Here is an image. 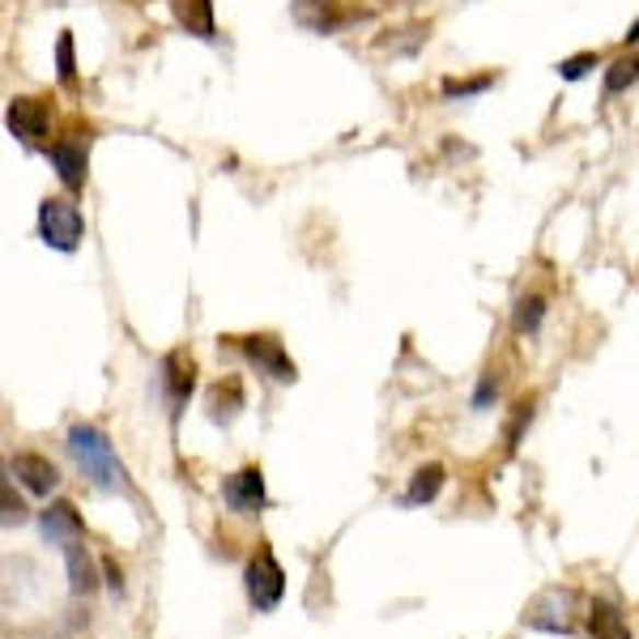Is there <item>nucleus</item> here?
Wrapping results in <instances>:
<instances>
[{"instance_id": "5", "label": "nucleus", "mask_w": 639, "mask_h": 639, "mask_svg": "<svg viewBox=\"0 0 639 639\" xmlns=\"http://www.w3.org/2000/svg\"><path fill=\"white\" fill-rule=\"evenodd\" d=\"M231 341H235L243 355L256 362L269 380H278V384H294V380H299V367L286 355L281 337H274V333H247V337H231Z\"/></svg>"}, {"instance_id": "23", "label": "nucleus", "mask_w": 639, "mask_h": 639, "mask_svg": "<svg viewBox=\"0 0 639 639\" xmlns=\"http://www.w3.org/2000/svg\"><path fill=\"white\" fill-rule=\"evenodd\" d=\"M26 516H31V512H26V503H22V499H18V495H13V481H4V528H13V524H26Z\"/></svg>"}, {"instance_id": "27", "label": "nucleus", "mask_w": 639, "mask_h": 639, "mask_svg": "<svg viewBox=\"0 0 639 639\" xmlns=\"http://www.w3.org/2000/svg\"><path fill=\"white\" fill-rule=\"evenodd\" d=\"M623 39H627V47H631V43H639V18H636V22H631V31H627Z\"/></svg>"}, {"instance_id": "22", "label": "nucleus", "mask_w": 639, "mask_h": 639, "mask_svg": "<svg viewBox=\"0 0 639 639\" xmlns=\"http://www.w3.org/2000/svg\"><path fill=\"white\" fill-rule=\"evenodd\" d=\"M597 65V51H580V56H571V60H562L559 65V78H567V81H580L589 69Z\"/></svg>"}, {"instance_id": "15", "label": "nucleus", "mask_w": 639, "mask_h": 639, "mask_svg": "<svg viewBox=\"0 0 639 639\" xmlns=\"http://www.w3.org/2000/svg\"><path fill=\"white\" fill-rule=\"evenodd\" d=\"M240 409H243V384L235 375H226V380H218L209 388V418L213 422H231Z\"/></svg>"}, {"instance_id": "11", "label": "nucleus", "mask_w": 639, "mask_h": 639, "mask_svg": "<svg viewBox=\"0 0 639 639\" xmlns=\"http://www.w3.org/2000/svg\"><path fill=\"white\" fill-rule=\"evenodd\" d=\"M9 474L22 481L31 495H51V490L60 486V469H56L47 456H39V452H18V456L9 461Z\"/></svg>"}, {"instance_id": "20", "label": "nucleus", "mask_w": 639, "mask_h": 639, "mask_svg": "<svg viewBox=\"0 0 639 639\" xmlns=\"http://www.w3.org/2000/svg\"><path fill=\"white\" fill-rule=\"evenodd\" d=\"M56 73H60V85H78V56H73V35L65 31L60 39H56Z\"/></svg>"}, {"instance_id": "8", "label": "nucleus", "mask_w": 639, "mask_h": 639, "mask_svg": "<svg viewBox=\"0 0 639 639\" xmlns=\"http://www.w3.org/2000/svg\"><path fill=\"white\" fill-rule=\"evenodd\" d=\"M222 499H226V508L231 512H260L265 508V474L256 469V465H247L240 474H231V478L222 481Z\"/></svg>"}, {"instance_id": "21", "label": "nucleus", "mask_w": 639, "mask_h": 639, "mask_svg": "<svg viewBox=\"0 0 639 639\" xmlns=\"http://www.w3.org/2000/svg\"><path fill=\"white\" fill-rule=\"evenodd\" d=\"M495 85V73H481V78H448L443 81V94L448 98H469V94H481V90H490Z\"/></svg>"}, {"instance_id": "24", "label": "nucleus", "mask_w": 639, "mask_h": 639, "mask_svg": "<svg viewBox=\"0 0 639 639\" xmlns=\"http://www.w3.org/2000/svg\"><path fill=\"white\" fill-rule=\"evenodd\" d=\"M533 418V397H524L516 405V418H512V427H508V448H516V440H520V431H524V422Z\"/></svg>"}, {"instance_id": "10", "label": "nucleus", "mask_w": 639, "mask_h": 639, "mask_svg": "<svg viewBox=\"0 0 639 639\" xmlns=\"http://www.w3.org/2000/svg\"><path fill=\"white\" fill-rule=\"evenodd\" d=\"M51 166H56V175H60V184L69 188V193H81L85 188V141H81L78 132L73 137H60L56 146H51Z\"/></svg>"}, {"instance_id": "2", "label": "nucleus", "mask_w": 639, "mask_h": 639, "mask_svg": "<svg viewBox=\"0 0 639 639\" xmlns=\"http://www.w3.org/2000/svg\"><path fill=\"white\" fill-rule=\"evenodd\" d=\"M243 589H247V601L260 609V614H269V609H278L281 597H286V571H281L278 555L269 550V546H260L252 562H247V571H243Z\"/></svg>"}, {"instance_id": "19", "label": "nucleus", "mask_w": 639, "mask_h": 639, "mask_svg": "<svg viewBox=\"0 0 639 639\" xmlns=\"http://www.w3.org/2000/svg\"><path fill=\"white\" fill-rule=\"evenodd\" d=\"M542 316H546V299H542V294H524L516 303L512 324H516V333H537V328H542Z\"/></svg>"}, {"instance_id": "12", "label": "nucleus", "mask_w": 639, "mask_h": 639, "mask_svg": "<svg viewBox=\"0 0 639 639\" xmlns=\"http://www.w3.org/2000/svg\"><path fill=\"white\" fill-rule=\"evenodd\" d=\"M350 18H355V13H341L337 0H294V22L307 26V31H316V35L341 31Z\"/></svg>"}, {"instance_id": "13", "label": "nucleus", "mask_w": 639, "mask_h": 639, "mask_svg": "<svg viewBox=\"0 0 639 639\" xmlns=\"http://www.w3.org/2000/svg\"><path fill=\"white\" fill-rule=\"evenodd\" d=\"M65 562H69V589H73V597H90V593H98L103 580H98L94 559H90V550H85V537L65 546Z\"/></svg>"}, {"instance_id": "9", "label": "nucleus", "mask_w": 639, "mask_h": 639, "mask_svg": "<svg viewBox=\"0 0 639 639\" xmlns=\"http://www.w3.org/2000/svg\"><path fill=\"white\" fill-rule=\"evenodd\" d=\"M39 528H43V537L56 542V546H69V542H81V537H85V520H81V512L69 499L47 503L39 516Z\"/></svg>"}, {"instance_id": "16", "label": "nucleus", "mask_w": 639, "mask_h": 639, "mask_svg": "<svg viewBox=\"0 0 639 639\" xmlns=\"http://www.w3.org/2000/svg\"><path fill=\"white\" fill-rule=\"evenodd\" d=\"M589 627H593V639H631V627H627L623 609L609 605V601H593V609H589Z\"/></svg>"}, {"instance_id": "6", "label": "nucleus", "mask_w": 639, "mask_h": 639, "mask_svg": "<svg viewBox=\"0 0 639 639\" xmlns=\"http://www.w3.org/2000/svg\"><path fill=\"white\" fill-rule=\"evenodd\" d=\"M193 388H197V362H193L188 350H171L162 359V393L171 400V414H179L188 405Z\"/></svg>"}, {"instance_id": "18", "label": "nucleus", "mask_w": 639, "mask_h": 639, "mask_svg": "<svg viewBox=\"0 0 639 639\" xmlns=\"http://www.w3.org/2000/svg\"><path fill=\"white\" fill-rule=\"evenodd\" d=\"M639 81V56H618L609 69H605V90L609 94H623Z\"/></svg>"}, {"instance_id": "14", "label": "nucleus", "mask_w": 639, "mask_h": 639, "mask_svg": "<svg viewBox=\"0 0 639 639\" xmlns=\"http://www.w3.org/2000/svg\"><path fill=\"white\" fill-rule=\"evenodd\" d=\"M171 9H175V22L188 35H197V39H213L218 35V26H213V0H171Z\"/></svg>"}, {"instance_id": "3", "label": "nucleus", "mask_w": 639, "mask_h": 639, "mask_svg": "<svg viewBox=\"0 0 639 639\" xmlns=\"http://www.w3.org/2000/svg\"><path fill=\"white\" fill-rule=\"evenodd\" d=\"M39 235L56 252H78L81 235H85V218L69 197H47L39 205Z\"/></svg>"}, {"instance_id": "4", "label": "nucleus", "mask_w": 639, "mask_h": 639, "mask_svg": "<svg viewBox=\"0 0 639 639\" xmlns=\"http://www.w3.org/2000/svg\"><path fill=\"white\" fill-rule=\"evenodd\" d=\"M576 605L580 593L576 589H546L528 601L524 609V627H537V631H550V636H571L576 631Z\"/></svg>"}, {"instance_id": "25", "label": "nucleus", "mask_w": 639, "mask_h": 639, "mask_svg": "<svg viewBox=\"0 0 639 639\" xmlns=\"http://www.w3.org/2000/svg\"><path fill=\"white\" fill-rule=\"evenodd\" d=\"M103 580H107V589H112V593H124V571H120V562L112 559V555L103 559Z\"/></svg>"}, {"instance_id": "7", "label": "nucleus", "mask_w": 639, "mask_h": 639, "mask_svg": "<svg viewBox=\"0 0 639 639\" xmlns=\"http://www.w3.org/2000/svg\"><path fill=\"white\" fill-rule=\"evenodd\" d=\"M4 120H9V132H13L18 141H26V146H39L43 137H47L51 112H47V103H43V98H13Z\"/></svg>"}, {"instance_id": "26", "label": "nucleus", "mask_w": 639, "mask_h": 639, "mask_svg": "<svg viewBox=\"0 0 639 639\" xmlns=\"http://www.w3.org/2000/svg\"><path fill=\"white\" fill-rule=\"evenodd\" d=\"M490 397H499V380H495V371H486V375H481V388H478V397H474V405L486 409Z\"/></svg>"}, {"instance_id": "17", "label": "nucleus", "mask_w": 639, "mask_h": 639, "mask_svg": "<svg viewBox=\"0 0 639 639\" xmlns=\"http://www.w3.org/2000/svg\"><path fill=\"white\" fill-rule=\"evenodd\" d=\"M443 481H448V469H443V465H435V461H431V465H422V469L409 478L405 503H409V508H422V503H431V499H435V495L443 490Z\"/></svg>"}, {"instance_id": "1", "label": "nucleus", "mask_w": 639, "mask_h": 639, "mask_svg": "<svg viewBox=\"0 0 639 639\" xmlns=\"http://www.w3.org/2000/svg\"><path fill=\"white\" fill-rule=\"evenodd\" d=\"M69 452L78 456V465L85 469V478H94V486L116 490V486L124 481V469H120V461H116V448H112V440H107L98 427L78 422V427L69 431Z\"/></svg>"}]
</instances>
